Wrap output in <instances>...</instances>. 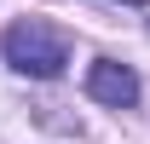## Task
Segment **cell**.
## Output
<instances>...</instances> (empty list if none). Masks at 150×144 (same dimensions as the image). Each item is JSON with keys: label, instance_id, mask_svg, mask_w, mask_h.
Instances as JSON below:
<instances>
[{"label": "cell", "instance_id": "6da1fadb", "mask_svg": "<svg viewBox=\"0 0 150 144\" xmlns=\"http://www.w3.org/2000/svg\"><path fill=\"white\" fill-rule=\"evenodd\" d=\"M0 52H6V64H12L18 75L52 81V75H64V64H69V40L58 35L52 23H40V18H23V23H12V29H6Z\"/></svg>", "mask_w": 150, "mask_h": 144}, {"label": "cell", "instance_id": "7a4b0ae2", "mask_svg": "<svg viewBox=\"0 0 150 144\" xmlns=\"http://www.w3.org/2000/svg\"><path fill=\"white\" fill-rule=\"evenodd\" d=\"M87 92L98 104H110V109H127V104H139V75L127 64H115V58H98L87 69Z\"/></svg>", "mask_w": 150, "mask_h": 144}, {"label": "cell", "instance_id": "3957f363", "mask_svg": "<svg viewBox=\"0 0 150 144\" xmlns=\"http://www.w3.org/2000/svg\"><path fill=\"white\" fill-rule=\"evenodd\" d=\"M127 6H144V0H127Z\"/></svg>", "mask_w": 150, "mask_h": 144}]
</instances>
